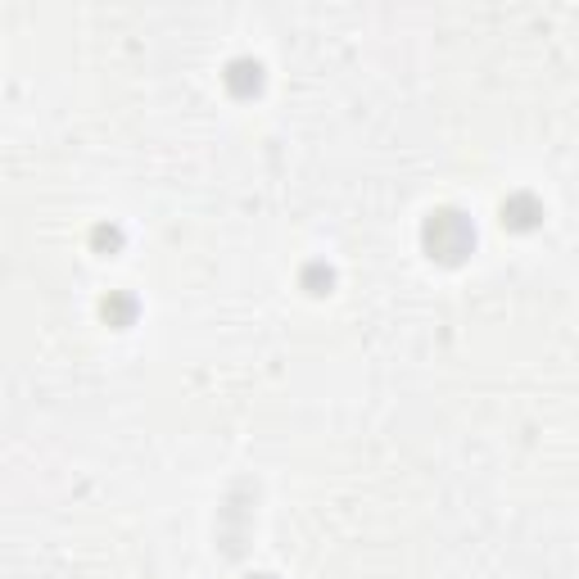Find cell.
I'll list each match as a JSON object with an SVG mask.
<instances>
[{
    "label": "cell",
    "instance_id": "obj_1",
    "mask_svg": "<svg viewBox=\"0 0 579 579\" xmlns=\"http://www.w3.org/2000/svg\"><path fill=\"white\" fill-rule=\"evenodd\" d=\"M426 245H430V254H435V258L457 263L462 254H471L475 231H471V222H466L462 213H435V222L426 227Z\"/></svg>",
    "mask_w": 579,
    "mask_h": 579
},
{
    "label": "cell",
    "instance_id": "obj_2",
    "mask_svg": "<svg viewBox=\"0 0 579 579\" xmlns=\"http://www.w3.org/2000/svg\"><path fill=\"white\" fill-rule=\"evenodd\" d=\"M254 579H267V575H254Z\"/></svg>",
    "mask_w": 579,
    "mask_h": 579
}]
</instances>
